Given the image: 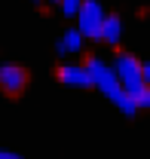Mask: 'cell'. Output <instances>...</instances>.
<instances>
[{"instance_id": "1", "label": "cell", "mask_w": 150, "mask_h": 159, "mask_svg": "<svg viewBox=\"0 0 150 159\" xmlns=\"http://www.w3.org/2000/svg\"><path fill=\"white\" fill-rule=\"evenodd\" d=\"M113 74L120 80V89H123V95H129L135 98L138 104V110H147L150 107V67L147 64H141L138 55H132V52H116L110 61Z\"/></svg>"}, {"instance_id": "2", "label": "cell", "mask_w": 150, "mask_h": 159, "mask_svg": "<svg viewBox=\"0 0 150 159\" xmlns=\"http://www.w3.org/2000/svg\"><path fill=\"white\" fill-rule=\"evenodd\" d=\"M83 64H86V70H89L92 89H98V92H101L104 98H110L113 104L123 98V89H120V80H116V74H113L110 61H104L101 55H89Z\"/></svg>"}, {"instance_id": "3", "label": "cell", "mask_w": 150, "mask_h": 159, "mask_svg": "<svg viewBox=\"0 0 150 159\" xmlns=\"http://www.w3.org/2000/svg\"><path fill=\"white\" fill-rule=\"evenodd\" d=\"M74 19H77V31L86 40H98L101 21H104V6H101V0H83Z\"/></svg>"}, {"instance_id": "4", "label": "cell", "mask_w": 150, "mask_h": 159, "mask_svg": "<svg viewBox=\"0 0 150 159\" xmlns=\"http://www.w3.org/2000/svg\"><path fill=\"white\" fill-rule=\"evenodd\" d=\"M28 83H31V74L21 67V64H0V89L6 92V95H12V98H19L21 92L28 89Z\"/></svg>"}, {"instance_id": "5", "label": "cell", "mask_w": 150, "mask_h": 159, "mask_svg": "<svg viewBox=\"0 0 150 159\" xmlns=\"http://www.w3.org/2000/svg\"><path fill=\"white\" fill-rule=\"evenodd\" d=\"M55 77L61 86H68V89H92V83H89V70H86V64H80V61H61L55 70Z\"/></svg>"}, {"instance_id": "6", "label": "cell", "mask_w": 150, "mask_h": 159, "mask_svg": "<svg viewBox=\"0 0 150 159\" xmlns=\"http://www.w3.org/2000/svg\"><path fill=\"white\" fill-rule=\"evenodd\" d=\"M86 46V37L77 31V28H68L61 37L55 40V55L58 58H71V55H80Z\"/></svg>"}, {"instance_id": "7", "label": "cell", "mask_w": 150, "mask_h": 159, "mask_svg": "<svg viewBox=\"0 0 150 159\" xmlns=\"http://www.w3.org/2000/svg\"><path fill=\"white\" fill-rule=\"evenodd\" d=\"M98 43H104V46H110V49H116V46L123 43V19H120V16L104 12L101 31H98Z\"/></svg>"}, {"instance_id": "8", "label": "cell", "mask_w": 150, "mask_h": 159, "mask_svg": "<svg viewBox=\"0 0 150 159\" xmlns=\"http://www.w3.org/2000/svg\"><path fill=\"white\" fill-rule=\"evenodd\" d=\"M116 107H120V113H123V116H138V113H141V110H138V104H135V98H129V95H123V98L116 101Z\"/></svg>"}, {"instance_id": "9", "label": "cell", "mask_w": 150, "mask_h": 159, "mask_svg": "<svg viewBox=\"0 0 150 159\" xmlns=\"http://www.w3.org/2000/svg\"><path fill=\"white\" fill-rule=\"evenodd\" d=\"M80 3H83V0H58L55 6L61 9V16H68V19H74V16H77V9H80Z\"/></svg>"}, {"instance_id": "10", "label": "cell", "mask_w": 150, "mask_h": 159, "mask_svg": "<svg viewBox=\"0 0 150 159\" xmlns=\"http://www.w3.org/2000/svg\"><path fill=\"white\" fill-rule=\"evenodd\" d=\"M0 159H21L19 153H12V150H0Z\"/></svg>"}, {"instance_id": "11", "label": "cell", "mask_w": 150, "mask_h": 159, "mask_svg": "<svg viewBox=\"0 0 150 159\" xmlns=\"http://www.w3.org/2000/svg\"><path fill=\"white\" fill-rule=\"evenodd\" d=\"M49 3H58V0H49Z\"/></svg>"}]
</instances>
